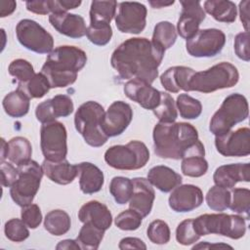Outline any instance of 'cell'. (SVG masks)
<instances>
[{
	"label": "cell",
	"instance_id": "obj_48",
	"mask_svg": "<svg viewBox=\"0 0 250 250\" xmlns=\"http://www.w3.org/2000/svg\"><path fill=\"white\" fill-rule=\"evenodd\" d=\"M21 219L29 229H36L42 222L41 209L37 204H28L21 208Z\"/></svg>",
	"mask_w": 250,
	"mask_h": 250
},
{
	"label": "cell",
	"instance_id": "obj_16",
	"mask_svg": "<svg viewBox=\"0 0 250 250\" xmlns=\"http://www.w3.org/2000/svg\"><path fill=\"white\" fill-rule=\"evenodd\" d=\"M182 11L177 23L179 35L188 40L199 30L200 23L205 20V12L199 1H180Z\"/></svg>",
	"mask_w": 250,
	"mask_h": 250
},
{
	"label": "cell",
	"instance_id": "obj_29",
	"mask_svg": "<svg viewBox=\"0 0 250 250\" xmlns=\"http://www.w3.org/2000/svg\"><path fill=\"white\" fill-rule=\"evenodd\" d=\"M29 100L21 91L17 89L4 97L2 105L6 114L13 118H20L27 114L30 105Z\"/></svg>",
	"mask_w": 250,
	"mask_h": 250
},
{
	"label": "cell",
	"instance_id": "obj_50",
	"mask_svg": "<svg viewBox=\"0 0 250 250\" xmlns=\"http://www.w3.org/2000/svg\"><path fill=\"white\" fill-rule=\"evenodd\" d=\"M1 173V185L6 188H11L18 179V168L14 167L13 164L9 162L2 161L0 165Z\"/></svg>",
	"mask_w": 250,
	"mask_h": 250
},
{
	"label": "cell",
	"instance_id": "obj_33",
	"mask_svg": "<svg viewBox=\"0 0 250 250\" xmlns=\"http://www.w3.org/2000/svg\"><path fill=\"white\" fill-rule=\"evenodd\" d=\"M17 89L21 91L29 99H40L49 92L51 86L47 77L39 72L35 73L29 80L19 83Z\"/></svg>",
	"mask_w": 250,
	"mask_h": 250
},
{
	"label": "cell",
	"instance_id": "obj_23",
	"mask_svg": "<svg viewBox=\"0 0 250 250\" xmlns=\"http://www.w3.org/2000/svg\"><path fill=\"white\" fill-rule=\"evenodd\" d=\"M78 219L81 223H90L95 227L106 230L112 224V215L106 205L91 200L83 204L78 211Z\"/></svg>",
	"mask_w": 250,
	"mask_h": 250
},
{
	"label": "cell",
	"instance_id": "obj_44",
	"mask_svg": "<svg viewBox=\"0 0 250 250\" xmlns=\"http://www.w3.org/2000/svg\"><path fill=\"white\" fill-rule=\"evenodd\" d=\"M4 233L9 240L14 242L24 241L29 236L27 226L22 220L17 218H13L5 223Z\"/></svg>",
	"mask_w": 250,
	"mask_h": 250
},
{
	"label": "cell",
	"instance_id": "obj_15",
	"mask_svg": "<svg viewBox=\"0 0 250 250\" xmlns=\"http://www.w3.org/2000/svg\"><path fill=\"white\" fill-rule=\"evenodd\" d=\"M132 118L131 105L123 101H115L104 112L102 123L103 131L108 138L119 136L130 125Z\"/></svg>",
	"mask_w": 250,
	"mask_h": 250
},
{
	"label": "cell",
	"instance_id": "obj_24",
	"mask_svg": "<svg viewBox=\"0 0 250 250\" xmlns=\"http://www.w3.org/2000/svg\"><path fill=\"white\" fill-rule=\"evenodd\" d=\"M194 72L195 70L188 66H172L160 75V83L170 93L188 92V82Z\"/></svg>",
	"mask_w": 250,
	"mask_h": 250
},
{
	"label": "cell",
	"instance_id": "obj_42",
	"mask_svg": "<svg viewBox=\"0 0 250 250\" xmlns=\"http://www.w3.org/2000/svg\"><path fill=\"white\" fill-rule=\"evenodd\" d=\"M86 36L94 45L104 46L111 40L112 28L108 23H90Z\"/></svg>",
	"mask_w": 250,
	"mask_h": 250
},
{
	"label": "cell",
	"instance_id": "obj_13",
	"mask_svg": "<svg viewBox=\"0 0 250 250\" xmlns=\"http://www.w3.org/2000/svg\"><path fill=\"white\" fill-rule=\"evenodd\" d=\"M146 7L140 2H120L114 21L122 33L139 34L146 24Z\"/></svg>",
	"mask_w": 250,
	"mask_h": 250
},
{
	"label": "cell",
	"instance_id": "obj_49",
	"mask_svg": "<svg viewBox=\"0 0 250 250\" xmlns=\"http://www.w3.org/2000/svg\"><path fill=\"white\" fill-rule=\"evenodd\" d=\"M234 52L235 55L244 62L250 61L249 52V32L243 31L236 34L234 38Z\"/></svg>",
	"mask_w": 250,
	"mask_h": 250
},
{
	"label": "cell",
	"instance_id": "obj_11",
	"mask_svg": "<svg viewBox=\"0 0 250 250\" xmlns=\"http://www.w3.org/2000/svg\"><path fill=\"white\" fill-rule=\"evenodd\" d=\"M16 35L20 44L29 51L37 54H50L53 51V36L35 21H20L16 26Z\"/></svg>",
	"mask_w": 250,
	"mask_h": 250
},
{
	"label": "cell",
	"instance_id": "obj_2",
	"mask_svg": "<svg viewBox=\"0 0 250 250\" xmlns=\"http://www.w3.org/2000/svg\"><path fill=\"white\" fill-rule=\"evenodd\" d=\"M154 153L165 159H183L191 155H205L204 145L196 128L188 122H158L152 132Z\"/></svg>",
	"mask_w": 250,
	"mask_h": 250
},
{
	"label": "cell",
	"instance_id": "obj_55",
	"mask_svg": "<svg viewBox=\"0 0 250 250\" xmlns=\"http://www.w3.org/2000/svg\"><path fill=\"white\" fill-rule=\"evenodd\" d=\"M56 249H58V250H60V249H66V250L75 249V250H78V249H80V246L77 243L76 239L75 240L74 239H64V240L60 241L57 244Z\"/></svg>",
	"mask_w": 250,
	"mask_h": 250
},
{
	"label": "cell",
	"instance_id": "obj_28",
	"mask_svg": "<svg viewBox=\"0 0 250 250\" xmlns=\"http://www.w3.org/2000/svg\"><path fill=\"white\" fill-rule=\"evenodd\" d=\"M203 7L204 12L220 22H233L237 16L236 5L229 0H207L203 3Z\"/></svg>",
	"mask_w": 250,
	"mask_h": 250
},
{
	"label": "cell",
	"instance_id": "obj_39",
	"mask_svg": "<svg viewBox=\"0 0 250 250\" xmlns=\"http://www.w3.org/2000/svg\"><path fill=\"white\" fill-rule=\"evenodd\" d=\"M230 191L228 188L214 186L206 193L205 200L208 207L213 211L223 212L229 208Z\"/></svg>",
	"mask_w": 250,
	"mask_h": 250
},
{
	"label": "cell",
	"instance_id": "obj_36",
	"mask_svg": "<svg viewBox=\"0 0 250 250\" xmlns=\"http://www.w3.org/2000/svg\"><path fill=\"white\" fill-rule=\"evenodd\" d=\"M109 192L117 204H126L133 193V182L122 176L113 177L109 184Z\"/></svg>",
	"mask_w": 250,
	"mask_h": 250
},
{
	"label": "cell",
	"instance_id": "obj_58",
	"mask_svg": "<svg viewBox=\"0 0 250 250\" xmlns=\"http://www.w3.org/2000/svg\"><path fill=\"white\" fill-rule=\"evenodd\" d=\"M7 152H8V142H6L3 138L1 139V162L5 161L7 158Z\"/></svg>",
	"mask_w": 250,
	"mask_h": 250
},
{
	"label": "cell",
	"instance_id": "obj_5",
	"mask_svg": "<svg viewBox=\"0 0 250 250\" xmlns=\"http://www.w3.org/2000/svg\"><path fill=\"white\" fill-rule=\"evenodd\" d=\"M104 112L102 104L88 101L82 104L74 114L75 129L90 146L100 147L107 142L108 137L102 127Z\"/></svg>",
	"mask_w": 250,
	"mask_h": 250
},
{
	"label": "cell",
	"instance_id": "obj_38",
	"mask_svg": "<svg viewBox=\"0 0 250 250\" xmlns=\"http://www.w3.org/2000/svg\"><path fill=\"white\" fill-rule=\"evenodd\" d=\"M176 105L181 117L185 119H196L202 112L201 103L188 94H180L177 97Z\"/></svg>",
	"mask_w": 250,
	"mask_h": 250
},
{
	"label": "cell",
	"instance_id": "obj_31",
	"mask_svg": "<svg viewBox=\"0 0 250 250\" xmlns=\"http://www.w3.org/2000/svg\"><path fill=\"white\" fill-rule=\"evenodd\" d=\"M70 217L65 211L62 209L52 210L45 216L44 228L48 232L53 235H63L70 229Z\"/></svg>",
	"mask_w": 250,
	"mask_h": 250
},
{
	"label": "cell",
	"instance_id": "obj_22",
	"mask_svg": "<svg viewBox=\"0 0 250 250\" xmlns=\"http://www.w3.org/2000/svg\"><path fill=\"white\" fill-rule=\"evenodd\" d=\"M213 181L216 186L231 188L239 182L250 181L249 163H232L219 166L213 175Z\"/></svg>",
	"mask_w": 250,
	"mask_h": 250
},
{
	"label": "cell",
	"instance_id": "obj_12",
	"mask_svg": "<svg viewBox=\"0 0 250 250\" xmlns=\"http://www.w3.org/2000/svg\"><path fill=\"white\" fill-rule=\"evenodd\" d=\"M226 43L225 33L218 28L199 29L186 42L188 55L194 58H212L217 56Z\"/></svg>",
	"mask_w": 250,
	"mask_h": 250
},
{
	"label": "cell",
	"instance_id": "obj_30",
	"mask_svg": "<svg viewBox=\"0 0 250 250\" xmlns=\"http://www.w3.org/2000/svg\"><path fill=\"white\" fill-rule=\"evenodd\" d=\"M32 146L24 137H14L8 142L7 159L13 164L20 166L31 159Z\"/></svg>",
	"mask_w": 250,
	"mask_h": 250
},
{
	"label": "cell",
	"instance_id": "obj_37",
	"mask_svg": "<svg viewBox=\"0 0 250 250\" xmlns=\"http://www.w3.org/2000/svg\"><path fill=\"white\" fill-rule=\"evenodd\" d=\"M152 111L159 122L171 123L175 122L178 118L176 102L174 101L173 97L166 92H161L160 102Z\"/></svg>",
	"mask_w": 250,
	"mask_h": 250
},
{
	"label": "cell",
	"instance_id": "obj_27",
	"mask_svg": "<svg viewBox=\"0 0 250 250\" xmlns=\"http://www.w3.org/2000/svg\"><path fill=\"white\" fill-rule=\"evenodd\" d=\"M148 182L162 192H170L182 184V176L165 165H156L147 173Z\"/></svg>",
	"mask_w": 250,
	"mask_h": 250
},
{
	"label": "cell",
	"instance_id": "obj_1",
	"mask_svg": "<svg viewBox=\"0 0 250 250\" xmlns=\"http://www.w3.org/2000/svg\"><path fill=\"white\" fill-rule=\"evenodd\" d=\"M164 54L147 38H129L113 51L110 64L121 79L138 78L151 84L158 76Z\"/></svg>",
	"mask_w": 250,
	"mask_h": 250
},
{
	"label": "cell",
	"instance_id": "obj_18",
	"mask_svg": "<svg viewBox=\"0 0 250 250\" xmlns=\"http://www.w3.org/2000/svg\"><path fill=\"white\" fill-rule=\"evenodd\" d=\"M123 90L128 99L146 109L153 110L160 102L161 92L152 87L151 84L138 78L129 80L124 85Z\"/></svg>",
	"mask_w": 250,
	"mask_h": 250
},
{
	"label": "cell",
	"instance_id": "obj_21",
	"mask_svg": "<svg viewBox=\"0 0 250 250\" xmlns=\"http://www.w3.org/2000/svg\"><path fill=\"white\" fill-rule=\"evenodd\" d=\"M51 25L61 34L70 38H81L86 35L85 20L80 15L70 13H57L49 16Z\"/></svg>",
	"mask_w": 250,
	"mask_h": 250
},
{
	"label": "cell",
	"instance_id": "obj_14",
	"mask_svg": "<svg viewBox=\"0 0 250 250\" xmlns=\"http://www.w3.org/2000/svg\"><path fill=\"white\" fill-rule=\"evenodd\" d=\"M215 146L223 156H247L250 154V129L242 127L215 136Z\"/></svg>",
	"mask_w": 250,
	"mask_h": 250
},
{
	"label": "cell",
	"instance_id": "obj_7",
	"mask_svg": "<svg viewBox=\"0 0 250 250\" xmlns=\"http://www.w3.org/2000/svg\"><path fill=\"white\" fill-rule=\"evenodd\" d=\"M249 115V106L247 99L239 93L229 95L223 101L219 109L213 114L209 130L215 136L224 135L231 128L247 119Z\"/></svg>",
	"mask_w": 250,
	"mask_h": 250
},
{
	"label": "cell",
	"instance_id": "obj_43",
	"mask_svg": "<svg viewBox=\"0 0 250 250\" xmlns=\"http://www.w3.org/2000/svg\"><path fill=\"white\" fill-rule=\"evenodd\" d=\"M146 235L152 243L162 245L169 242L171 231L166 222L163 220H154L148 225Z\"/></svg>",
	"mask_w": 250,
	"mask_h": 250
},
{
	"label": "cell",
	"instance_id": "obj_53",
	"mask_svg": "<svg viewBox=\"0 0 250 250\" xmlns=\"http://www.w3.org/2000/svg\"><path fill=\"white\" fill-rule=\"evenodd\" d=\"M249 6L250 1L244 0L239 3V17L240 21L244 26L245 31L249 32Z\"/></svg>",
	"mask_w": 250,
	"mask_h": 250
},
{
	"label": "cell",
	"instance_id": "obj_51",
	"mask_svg": "<svg viewBox=\"0 0 250 250\" xmlns=\"http://www.w3.org/2000/svg\"><path fill=\"white\" fill-rule=\"evenodd\" d=\"M26 10L37 14V15H48L52 14L51 0H36V1H26Z\"/></svg>",
	"mask_w": 250,
	"mask_h": 250
},
{
	"label": "cell",
	"instance_id": "obj_47",
	"mask_svg": "<svg viewBox=\"0 0 250 250\" xmlns=\"http://www.w3.org/2000/svg\"><path fill=\"white\" fill-rule=\"evenodd\" d=\"M8 71L10 75L19 81V83L29 80L35 74L32 64L23 59H17L11 62L8 67Z\"/></svg>",
	"mask_w": 250,
	"mask_h": 250
},
{
	"label": "cell",
	"instance_id": "obj_54",
	"mask_svg": "<svg viewBox=\"0 0 250 250\" xmlns=\"http://www.w3.org/2000/svg\"><path fill=\"white\" fill-rule=\"evenodd\" d=\"M17 8L16 1L13 0H2L0 1V17L5 18L14 13Z\"/></svg>",
	"mask_w": 250,
	"mask_h": 250
},
{
	"label": "cell",
	"instance_id": "obj_19",
	"mask_svg": "<svg viewBox=\"0 0 250 250\" xmlns=\"http://www.w3.org/2000/svg\"><path fill=\"white\" fill-rule=\"evenodd\" d=\"M74 104L70 97L56 95L40 103L35 108L36 119L42 124L55 121L59 117H66L73 112Z\"/></svg>",
	"mask_w": 250,
	"mask_h": 250
},
{
	"label": "cell",
	"instance_id": "obj_46",
	"mask_svg": "<svg viewBox=\"0 0 250 250\" xmlns=\"http://www.w3.org/2000/svg\"><path fill=\"white\" fill-rule=\"evenodd\" d=\"M143 217L130 208L119 213L114 219L115 226L122 230H136L141 227Z\"/></svg>",
	"mask_w": 250,
	"mask_h": 250
},
{
	"label": "cell",
	"instance_id": "obj_52",
	"mask_svg": "<svg viewBox=\"0 0 250 250\" xmlns=\"http://www.w3.org/2000/svg\"><path fill=\"white\" fill-rule=\"evenodd\" d=\"M118 248L121 250H125V249H146V245L145 244V242L138 238V237H124L119 241L118 244Z\"/></svg>",
	"mask_w": 250,
	"mask_h": 250
},
{
	"label": "cell",
	"instance_id": "obj_8",
	"mask_svg": "<svg viewBox=\"0 0 250 250\" xmlns=\"http://www.w3.org/2000/svg\"><path fill=\"white\" fill-rule=\"evenodd\" d=\"M106 164L117 170H138L149 160V150L141 141H130L126 145H115L104 152Z\"/></svg>",
	"mask_w": 250,
	"mask_h": 250
},
{
	"label": "cell",
	"instance_id": "obj_45",
	"mask_svg": "<svg viewBox=\"0 0 250 250\" xmlns=\"http://www.w3.org/2000/svg\"><path fill=\"white\" fill-rule=\"evenodd\" d=\"M200 238L193 227V219H187L181 222L176 229V240L178 243L188 246L195 243Z\"/></svg>",
	"mask_w": 250,
	"mask_h": 250
},
{
	"label": "cell",
	"instance_id": "obj_57",
	"mask_svg": "<svg viewBox=\"0 0 250 250\" xmlns=\"http://www.w3.org/2000/svg\"><path fill=\"white\" fill-rule=\"evenodd\" d=\"M174 1H169V2H165V1H160V0H156V1H149V5L154 8V9H160V8H164V7H168L170 5H173Z\"/></svg>",
	"mask_w": 250,
	"mask_h": 250
},
{
	"label": "cell",
	"instance_id": "obj_3",
	"mask_svg": "<svg viewBox=\"0 0 250 250\" xmlns=\"http://www.w3.org/2000/svg\"><path fill=\"white\" fill-rule=\"evenodd\" d=\"M87 62L86 53L75 46L63 45L55 48L41 67L51 88H65L77 79V73Z\"/></svg>",
	"mask_w": 250,
	"mask_h": 250
},
{
	"label": "cell",
	"instance_id": "obj_9",
	"mask_svg": "<svg viewBox=\"0 0 250 250\" xmlns=\"http://www.w3.org/2000/svg\"><path fill=\"white\" fill-rule=\"evenodd\" d=\"M18 179L10 188V195L17 205L23 207L32 203L39 190L44 171L42 165L30 159L18 166Z\"/></svg>",
	"mask_w": 250,
	"mask_h": 250
},
{
	"label": "cell",
	"instance_id": "obj_41",
	"mask_svg": "<svg viewBox=\"0 0 250 250\" xmlns=\"http://www.w3.org/2000/svg\"><path fill=\"white\" fill-rule=\"evenodd\" d=\"M181 170L185 176L198 178L206 174L208 170V162L201 155L187 156L182 159Z\"/></svg>",
	"mask_w": 250,
	"mask_h": 250
},
{
	"label": "cell",
	"instance_id": "obj_40",
	"mask_svg": "<svg viewBox=\"0 0 250 250\" xmlns=\"http://www.w3.org/2000/svg\"><path fill=\"white\" fill-rule=\"evenodd\" d=\"M229 208L234 213L244 214L245 219L248 220L250 210V190L243 188L231 189Z\"/></svg>",
	"mask_w": 250,
	"mask_h": 250
},
{
	"label": "cell",
	"instance_id": "obj_6",
	"mask_svg": "<svg viewBox=\"0 0 250 250\" xmlns=\"http://www.w3.org/2000/svg\"><path fill=\"white\" fill-rule=\"evenodd\" d=\"M193 227L200 236L215 233L231 239H239L246 232L245 218L225 213L200 215L193 219Z\"/></svg>",
	"mask_w": 250,
	"mask_h": 250
},
{
	"label": "cell",
	"instance_id": "obj_32",
	"mask_svg": "<svg viewBox=\"0 0 250 250\" xmlns=\"http://www.w3.org/2000/svg\"><path fill=\"white\" fill-rule=\"evenodd\" d=\"M118 3L111 1H93L90 7V23H108L116 14Z\"/></svg>",
	"mask_w": 250,
	"mask_h": 250
},
{
	"label": "cell",
	"instance_id": "obj_26",
	"mask_svg": "<svg viewBox=\"0 0 250 250\" xmlns=\"http://www.w3.org/2000/svg\"><path fill=\"white\" fill-rule=\"evenodd\" d=\"M79 176V188L85 194H93L100 191L104 183L103 171L91 162L77 164Z\"/></svg>",
	"mask_w": 250,
	"mask_h": 250
},
{
	"label": "cell",
	"instance_id": "obj_25",
	"mask_svg": "<svg viewBox=\"0 0 250 250\" xmlns=\"http://www.w3.org/2000/svg\"><path fill=\"white\" fill-rule=\"evenodd\" d=\"M42 168L46 177L59 185H68L78 175L77 164H70L66 159L61 161H50L45 159Z\"/></svg>",
	"mask_w": 250,
	"mask_h": 250
},
{
	"label": "cell",
	"instance_id": "obj_17",
	"mask_svg": "<svg viewBox=\"0 0 250 250\" xmlns=\"http://www.w3.org/2000/svg\"><path fill=\"white\" fill-rule=\"evenodd\" d=\"M168 203L169 207L175 212H190L203 203V192L197 186L180 185L172 190Z\"/></svg>",
	"mask_w": 250,
	"mask_h": 250
},
{
	"label": "cell",
	"instance_id": "obj_10",
	"mask_svg": "<svg viewBox=\"0 0 250 250\" xmlns=\"http://www.w3.org/2000/svg\"><path fill=\"white\" fill-rule=\"evenodd\" d=\"M67 132L60 121L42 124L40 128V146L45 159L61 161L67 154Z\"/></svg>",
	"mask_w": 250,
	"mask_h": 250
},
{
	"label": "cell",
	"instance_id": "obj_4",
	"mask_svg": "<svg viewBox=\"0 0 250 250\" xmlns=\"http://www.w3.org/2000/svg\"><path fill=\"white\" fill-rule=\"evenodd\" d=\"M239 73L232 63L219 62L203 71H195L188 82V92L209 94L221 89L231 88L237 84Z\"/></svg>",
	"mask_w": 250,
	"mask_h": 250
},
{
	"label": "cell",
	"instance_id": "obj_56",
	"mask_svg": "<svg viewBox=\"0 0 250 250\" xmlns=\"http://www.w3.org/2000/svg\"><path fill=\"white\" fill-rule=\"evenodd\" d=\"M209 249V248H230L232 249L231 246L228 245V244H223V243H217V244H210L209 242L207 241H204V242H201L197 245H194L192 247V249Z\"/></svg>",
	"mask_w": 250,
	"mask_h": 250
},
{
	"label": "cell",
	"instance_id": "obj_35",
	"mask_svg": "<svg viewBox=\"0 0 250 250\" xmlns=\"http://www.w3.org/2000/svg\"><path fill=\"white\" fill-rule=\"evenodd\" d=\"M177 40V30L173 23L170 21H159L155 24L151 42L164 52L171 48Z\"/></svg>",
	"mask_w": 250,
	"mask_h": 250
},
{
	"label": "cell",
	"instance_id": "obj_34",
	"mask_svg": "<svg viewBox=\"0 0 250 250\" xmlns=\"http://www.w3.org/2000/svg\"><path fill=\"white\" fill-rule=\"evenodd\" d=\"M104 229H101L90 223H84L76 237V241L82 250H96L99 248L104 235Z\"/></svg>",
	"mask_w": 250,
	"mask_h": 250
},
{
	"label": "cell",
	"instance_id": "obj_20",
	"mask_svg": "<svg viewBox=\"0 0 250 250\" xmlns=\"http://www.w3.org/2000/svg\"><path fill=\"white\" fill-rule=\"evenodd\" d=\"M133 193L129 200V208L138 212L143 218L149 215L155 199V191L147 179L137 177L132 180Z\"/></svg>",
	"mask_w": 250,
	"mask_h": 250
}]
</instances>
